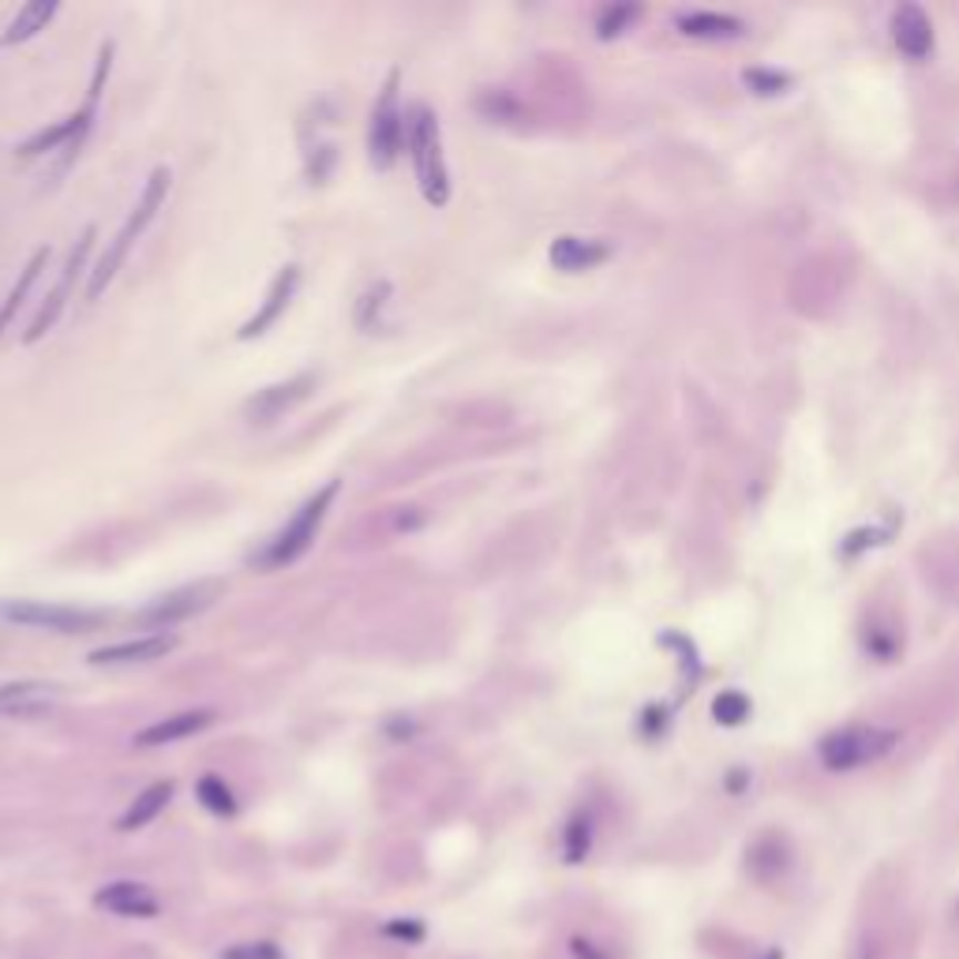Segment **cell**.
Here are the masks:
<instances>
[{"label":"cell","mask_w":959,"mask_h":959,"mask_svg":"<svg viewBox=\"0 0 959 959\" xmlns=\"http://www.w3.org/2000/svg\"><path fill=\"white\" fill-rule=\"evenodd\" d=\"M170 184H173L170 165H157V170L151 173V181H146V187H143L140 203H135V211L127 214L124 229L116 233L113 241H109L105 255H102V259H98V266L91 271V282H86V300H98V296H102V293L109 289V282H113V278H116V271H121V266H124L127 252H132V244L140 241L143 229L154 222L157 211H162V206H165V195H170Z\"/></svg>","instance_id":"obj_1"},{"label":"cell","mask_w":959,"mask_h":959,"mask_svg":"<svg viewBox=\"0 0 959 959\" xmlns=\"http://www.w3.org/2000/svg\"><path fill=\"white\" fill-rule=\"evenodd\" d=\"M405 143H409L412 173H417L420 195L431 206L450 203V173H447V154H442V132L439 116L428 105L417 102L405 113Z\"/></svg>","instance_id":"obj_2"},{"label":"cell","mask_w":959,"mask_h":959,"mask_svg":"<svg viewBox=\"0 0 959 959\" xmlns=\"http://www.w3.org/2000/svg\"><path fill=\"white\" fill-rule=\"evenodd\" d=\"M338 491H341V480H330V483H323L312 499H304V507L285 521V529L278 532V537H271L259 555H252V567H259V570L293 567V562L315 543V532H319L326 510H330L334 499H338Z\"/></svg>","instance_id":"obj_3"},{"label":"cell","mask_w":959,"mask_h":959,"mask_svg":"<svg viewBox=\"0 0 959 959\" xmlns=\"http://www.w3.org/2000/svg\"><path fill=\"white\" fill-rule=\"evenodd\" d=\"M398 83H401V72L390 68L387 83H382L379 98H375L371 124H368V157L379 173L394 170V162H398V154H401V143H405V113L398 105Z\"/></svg>","instance_id":"obj_4"},{"label":"cell","mask_w":959,"mask_h":959,"mask_svg":"<svg viewBox=\"0 0 959 959\" xmlns=\"http://www.w3.org/2000/svg\"><path fill=\"white\" fill-rule=\"evenodd\" d=\"M0 619L31 630H53V634H91L105 622V611L45 604V600H0Z\"/></svg>","instance_id":"obj_5"},{"label":"cell","mask_w":959,"mask_h":959,"mask_svg":"<svg viewBox=\"0 0 959 959\" xmlns=\"http://www.w3.org/2000/svg\"><path fill=\"white\" fill-rule=\"evenodd\" d=\"M892 746H896V731L844 727L820 743V761H825V768H833V773H851V768H863L869 761L885 757Z\"/></svg>","instance_id":"obj_6"},{"label":"cell","mask_w":959,"mask_h":959,"mask_svg":"<svg viewBox=\"0 0 959 959\" xmlns=\"http://www.w3.org/2000/svg\"><path fill=\"white\" fill-rule=\"evenodd\" d=\"M94 241H98V225H86V229L79 233V241H75L72 255H68V263H64V271H61V282L53 285V293L45 296L42 312H38L34 319H31V326H27V334H23V341H27V345L42 341L45 334H49V330H53V326H57V319H61V312H64L68 296H72V285H75V278H79V274H83V266H86V255H91Z\"/></svg>","instance_id":"obj_7"},{"label":"cell","mask_w":959,"mask_h":959,"mask_svg":"<svg viewBox=\"0 0 959 959\" xmlns=\"http://www.w3.org/2000/svg\"><path fill=\"white\" fill-rule=\"evenodd\" d=\"M222 589L225 585L217 578H203V581H195V585L165 592V596H157L151 608L140 611V622L143 626H154V630H170V626H176V622H184V619H192V615H200V611L211 608L214 600L222 596Z\"/></svg>","instance_id":"obj_8"},{"label":"cell","mask_w":959,"mask_h":959,"mask_svg":"<svg viewBox=\"0 0 959 959\" xmlns=\"http://www.w3.org/2000/svg\"><path fill=\"white\" fill-rule=\"evenodd\" d=\"M312 390H315V375L300 371V375H293V379H285V382H274V387L255 390L252 398L244 401V417H248L252 424H271V420H278L285 409L300 405Z\"/></svg>","instance_id":"obj_9"},{"label":"cell","mask_w":959,"mask_h":959,"mask_svg":"<svg viewBox=\"0 0 959 959\" xmlns=\"http://www.w3.org/2000/svg\"><path fill=\"white\" fill-rule=\"evenodd\" d=\"M296 289H300V266H282V271L274 274L271 289H266V300L259 304V312H255L252 319L244 323L241 330H236V341H255V338H263V334L271 330V326L285 315V308H289V304H293Z\"/></svg>","instance_id":"obj_10"},{"label":"cell","mask_w":959,"mask_h":959,"mask_svg":"<svg viewBox=\"0 0 959 959\" xmlns=\"http://www.w3.org/2000/svg\"><path fill=\"white\" fill-rule=\"evenodd\" d=\"M94 907L116 918H157L162 899L154 896L151 885L143 881H109L94 892Z\"/></svg>","instance_id":"obj_11"},{"label":"cell","mask_w":959,"mask_h":959,"mask_svg":"<svg viewBox=\"0 0 959 959\" xmlns=\"http://www.w3.org/2000/svg\"><path fill=\"white\" fill-rule=\"evenodd\" d=\"M57 701H61V690H57L53 682H38V679L4 682V686H0V716L34 720V716L53 712Z\"/></svg>","instance_id":"obj_12"},{"label":"cell","mask_w":959,"mask_h":959,"mask_svg":"<svg viewBox=\"0 0 959 959\" xmlns=\"http://www.w3.org/2000/svg\"><path fill=\"white\" fill-rule=\"evenodd\" d=\"M176 649V634H146L135 641H116V645L94 649L86 664L94 667H127V664H151V660L170 656Z\"/></svg>","instance_id":"obj_13"},{"label":"cell","mask_w":959,"mask_h":959,"mask_svg":"<svg viewBox=\"0 0 959 959\" xmlns=\"http://www.w3.org/2000/svg\"><path fill=\"white\" fill-rule=\"evenodd\" d=\"M214 724V712L211 708H192V712H176V716H165L157 724L143 727L135 735V746L151 749V746H170V743H181V738H192L200 735Z\"/></svg>","instance_id":"obj_14"},{"label":"cell","mask_w":959,"mask_h":959,"mask_svg":"<svg viewBox=\"0 0 959 959\" xmlns=\"http://www.w3.org/2000/svg\"><path fill=\"white\" fill-rule=\"evenodd\" d=\"M173 795H176L173 779H157V784H151L146 790H140V795H135V803L124 809L121 820H116V828H121V833H135V828H146L157 814H162L165 806L173 803Z\"/></svg>","instance_id":"obj_15"},{"label":"cell","mask_w":959,"mask_h":959,"mask_svg":"<svg viewBox=\"0 0 959 959\" xmlns=\"http://www.w3.org/2000/svg\"><path fill=\"white\" fill-rule=\"evenodd\" d=\"M892 31H896V45L904 49L907 57H926L929 45H934V34H929V19L922 16V8L915 4H904L892 19Z\"/></svg>","instance_id":"obj_16"},{"label":"cell","mask_w":959,"mask_h":959,"mask_svg":"<svg viewBox=\"0 0 959 959\" xmlns=\"http://www.w3.org/2000/svg\"><path fill=\"white\" fill-rule=\"evenodd\" d=\"M61 12L57 0H31L16 12V19L8 23V31L0 34V45H19V42H31L38 31H45V23Z\"/></svg>","instance_id":"obj_17"},{"label":"cell","mask_w":959,"mask_h":959,"mask_svg":"<svg viewBox=\"0 0 959 959\" xmlns=\"http://www.w3.org/2000/svg\"><path fill=\"white\" fill-rule=\"evenodd\" d=\"M604 255H608L604 244L581 241V236H559V241L551 244V263H555L559 271H567V274L589 271V266H596Z\"/></svg>","instance_id":"obj_18"},{"label":"cell","mask_w":959,"mask_h":959,"mask_svg":"<svg viewBox=\"0 0 959 959\" xmlns=\"http://www.w3.org/2000/svg\"><path fill=\"white\" fill-rule=\"evenodd\" d=\"M787 863H790V855H787V847L779 836H761L757 844L746 851V869L757 877L761 885L776 881V877L787 869Z\"/></svg>","instance_id":"obj_19"},{"label":"cell","mask_w":959,"mask_h":959,"mask_svg":"<svg viewBox=\"0 0 959 959\" xmlns=\"http://www.w3.org/2000/svg\"><path fill=\"white\" fill-rule=\"evenodd\" d=\"M49 263V248H38L34 255H31V263L23 266V274H19V282L12 285V293L4 296V304H0V334L8 330V323L16 319V312L23 308V300H27V293H31V285L38 282V274H42V266Z\"/></svg>","instance_id":"obj_20"},{"label":"cell","mask_w":959,"mask_h":959,"mask_svg":"<svg viewBox=\"0 0 959 959\" xmlns=\"http://www.w3.org/2000/svg\"><path fill=\"white\" fill-rule=\"evenodd\" d=\"M195 798H200V806L206 809V814L236 817V795L222 776H203L200 784H195Z\"/></svg>","instance_id":"obj_21"},{"label":"cell","mask_w":959,"mask_h":959,"mask_svg":"<svg viewBox=\"0 0 959 959\" xmlns=\"http://www.w3.org/2000/svg\"><path fill=\"white\" fill-rule=\"evenodd\" d=\"M589 851H592V817L578 814V817H570L567 833H562V858H567L570 866H578V863H585Z\"/></svg>","instance_id":"obj_22"},{"label":"cell","mask_w":959,"mask_h":959,"mask_svg":"<svg viewBox=\"0 0 959 959\" xmlns=\"http://www.w3.org/2000/svg\"><path fill=\"white\" fill-rule=\"evenodd\" d=\"M387 300H390V282L371 285V289L360 296V304H356V326H360V330H375V319L387 308Z\"/></svg>","instance_id":"obj_23"},{"label":"cell","mask_w":959,"mask_h":959,"mask_svg":"<svg viewBox=\"0 0 959 959\" xmlns=\"http://www.w3.org/2000/svg\"><path fill=\"white\" fill-rule=\"evenodd\" d=\"M382 937L394 945L417 948V945L428 941V926H424L420 918H390V922H382Z\"/></svg>","instance_id":"obj_24"},{"label":"cell","mask_w":959,"mask_h":959,"mask_svg":"<svg viewBox=\"0 0 959 959\" xmlns=\"http://www.w3.org/2000/svg\"><path fill=\"white\" fill-rule=\"evenodd\" d=\"M686 34H705V38H720V34H738V23L735 19H724V16H708V12H694L682 19Z\"/></svg>","instance_id":"obj_25"},{"label":"cell","mask_w":959,"mask_h":959,"mask_svg":"<svg viewBox=\"0 0 959 959\" xmlns=\"http://www.w3.org/2000/svg\"><path fill=\"white\" fill-rule=\"evenodd\" d=\"M222 959H285V952L274 941H241L225 948Z\"/></svg>","instance_id":"obj_26"},{"label":"cell","mask_w":959,"mask_h":959,"mask_svg":"<svg viewBox=\"0 0 959 959\" xmlns=\"http://www.w3.org/2000/svg\"><path fill=\"white\" fill-rule=\"evenodd\" d=\"M330 162H334V146H330V143L315 146V151L308 154V176H312V184H323V181H326V173H330Z\"/></svg>","instance_id":"obj_27"},{"label":"cell","mask_w":959,"mask_h":959,"mask_svg":"<svg viewBox=\"0 0 959 959\" xmlns=\"http://www.w3.org/2000/svg\"><path fill=\"white\" fill-rule=\"evenodd\" d=\"M634 16H637V8H611V12L600 19V34H604V38L619 34L622 23H626V19H634Z\"/></svg>","instance_id":"obj_28"},{"label":"cell","mask_w":959,"mask_h":959,"mask_svg":"<svg viewBox=\"0 0 959 959\" xmlns=\"http://www.w3.org/2000/svg\"><path fill=\"white\" fill-rule=\"evenodd\" d=\"M570 956L573 959H608L604 948H600L596 941H589V937H570Z\"/></svg>","instance_id":"obj_29"},{"label":"cell","mask_w":959,"mask_h":959,"mask_svg":"<svg viewBox=\"0 0 959 959\" xmlns=\"http://www.w3.org/2000/svg\"><path fill=\"white\" fill-rule=\"evenodd\" d=\"M761 959H784V952H779V948H768V952L761 956Z\"/></svg>","instance_id":"obj_30"},{"label":"cell","mask_w":959,"mask_h":959,"mask_svg":"<svg viewBox=\"0 0 959 959\" xmlns=\"http://www.w3.org/2000/svg\"><path fill=\"white\" fill-rule=\"evenodd\" d=\"M956 911H959V907H956Z\"/></svg>","instance_id":"obj_31"}]
</instances>
